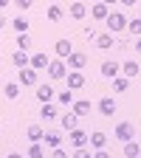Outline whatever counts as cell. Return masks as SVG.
Masks as SVG:
<instances>
[{
    "label": "cell",
    "mask_w": 141,
    "mask_h": 158,
    "mask_svg": "<svg viewBox=\"0 0 141 158\" xmlns=\"http://www.w3.org/2000/svg\"><path fill=\"white\" fill-rule=\"evenodd\" d=\"M113 138H118L122 144L135 141V127H133L130 122H118V124H116V130H113Z\"/></svg>",
    "instance_id": "6da1fadb"
},
{
    "label": "cell",
    "mask_w": 141,
    "mask_h": 158,
    "mask_svg": "<svg viewBox=\"0 0 141 158\" xmlns=\"http://www.w3.org/2000/svg\"><path fill=\"white\" fill-rule=\"evenodd\" d=\"M105 23H107L110 34H118V31H124V28H127V17H124L122 11H110Z\"/></svg>",
    "instance_id": "7a4b0ae2"
},
{
    "label": "cell",
    "mask_w": 141,
    "mask_h": 158,
    "mask_svg": "<svg viewBox=\"0 0 141 158\" xmlns=\"http://www.w3.org/2000/svg\"><path fill=\"white\" fill-rule=\"evenodd\" d=\"M37 79H39V73L34 71V68H23L17 73V85H23V88H34L37 85Z\"/></svg>",
    "instance_id": "3957f363"
},
{
    "label": "cell",
    "mask_w": 141,
    "mask_h": 158,
    "mask_svg": "<svg viewBox=\"0 0 141 158\" xmlns=\"http://www.w3.org/2000/svg\"><path fill=\"white\" fill-rule=\"evenodd\" d=\"M45 71H48L51 79H65V76H68V65L62 62V59H51V65H48Z\"/></svg>",
    "instance_id": "277c9868"
},
{
    "label": "cell",
    "mask_w": 141,
    "mask_h": 158,
    "mask_svg": "<svg viewBox=\"0 0 141 158\" xmlns=\"http://www.w3.org/2000/svg\"><path fill=\"white\" fill-rule=\"evenodd\" d=\"M48 65H51V56H48L45 51H37V54L31 56V65H28V68H34V71L39 73V71H45Z\"/></svg>",
    "instance_id": "5b68a950"
},
{
    "label": "cell",
    "mask_w": 141,
    "mask_h": 158,
    "mask_svg": "<svg viewBox=\"0 0 141 158\" xmlns=\"http://www.w3.org/2000/svg\"><path fill=\"white\" fill-rule=\"evenodd\" d=\"M68 90H79V88H85V73L82 71H68Z\"/></svg>",
    "instance_id": "8992f818"
},
{
    "label": "cell",
    "mask_w": 141,
    "mask_h": 158,
    "mask_svg": "<svg viewBox=\"0 0 141 158\" xmlns=\"http://www.w3.org/2000/svg\"><path fill=\"white\" fill-rule=\"evenodd\" d=\"M102 76H107V79L122 76V65H118V62H113V59H105V62H102Z\"/></svg>",
    "instance_id": "52a82bcc"
},
{
    "label": "cell",
    "mask_w": 141,
    "mask_h": 158,
    "mask_svg": "<svg viewBox=\"0 0 141 158\" xmlns=\"http://www.w3.org/2000/svg\"><path fill=\"white\" fill-rule=\"evenodd\" d=\"M68 65H71V71H82V68L88 65V54H82V51H73V54L68 56Z\"/></svg>",
    "instance_id": "ba28073f"
},
{
    "label": "cell",
    "mask_w": 141,
    "mask_h": 158,
    "mask_svg": "<svg viewBox=\"0 0 141 158\" xmlns=\"http://www.w3.org/2000/svg\"><path fill=\"white\" fill-rule=\"evenodd\" d=\"M88 141H90V135L85 133V130H71V144L76 147V150H82V147H88Z\"/></svg>",
    "instance_id": "9c48e42d"
},
{
    "label": "cell",
    "mask_w": 141,
    "mask_h": 158,
    "mask_svg": "<svg viewBox=\"0 0 141 158\" xmlns=\"http://www.w3.org/2000/svg\"><path fill=\"white\" fill-rule=\"evenodd\" d=\"M54 51H56V56H59V59H68V56L73 54V45H71V40H56Z\"/></svg>",
    "instance_id": "30bf717a"
},
{
    "label": "cell",
    "mask_w": 141,
    "mask_h": 158,
    "mask_svg": "<svg viewBox=\"0 0 141 158\" xmlns=\"http://www.w3.org/2000/svg\"><path fill=\"white\" fill-rule=\"evenodd\" d=\"M37 99H39L43 105H51V102H54V88H51V85H39V88H37Z\"/></svg>",
    "instance_id": "8fae6325"
},
{
    "label": "cell",
    "mask_w": 141,
    "mask_h": 158,
    "mask_svg": "<svg viewBox=\"0 0 141 158\" xmlns=\"http://www.w3.org/2000/svg\"><path fill=\"white\" fill-rule=\"evenodd\" d=\"M135 73H141V65H138V62H133V59L122 62V76H124V79H133Z\"/></svg>",
    "instance_id": "7c38bea8"
},
{
    "label": "cell",
    "mask_w": 141,
    "mask_h": 158,
    "mask_svg": "<svg viewBox=\"0 0 141 158\" xmlns=\"http://www.w3.org/2000/svg\"><path fill=\"white\" fill-rule=\"evenodd\" d=\"M11 62H14L20 71H23V68H28V65H31V56H28L26 51H14V54H11Z\"/></svg>",
    "instance_id": "4fadbf2b"
},
{
    "label": "cell",
    "mask_w": 141,
    "mask_h": 158,
    "mask_svg": "<svg viewBox=\"0 0 141 158\" xmlns=\"http://www.w3.org/2000/svg\"><path fill=\"white\" fill-rule=\"evenodd\" d=\"M26 135H28V141H31V144H39V141H43V135H45V130L39 127V124H31V127L26 130Z\"/></svg>",
    "instance_id": "5bb4252c"
},
{
    "label": "cell",
    "mask_w": 141,
    "mask_h": 158,
    "mask_svg": "<svg viewBox=\"0 0 141 158\" xmlns=\"http://www.w3.org/2000/svg\"><path fill=\"white\" fill-rule=\"evenodd\" d=\"M99 110H102V116H113L116 113V99L113 96H105L102 102H99Z\"/></svg>",
    "instance_id": "9a60e30c"
},
{
    "label": "cell",
    "mask_w": 141,
    "mask_h": 158,
    "mask_svg": "<svg viewBox=\"0 0 141 158\" xmlns=\"http://www.w3.org/2000/svg\"><path fill=\"white\" fill-rule=\"evenodd\" d=\"M88 144H90L93 150H105V144H107V135H105L102 130H96V133L90 135V141H88Z\"/></svg>",
    "instance_id": "2e32d148"
},
{
    "label": "cell",
    "mask_w": 141,
    "mask_h": 158,
    "mask_svg": "<svg viewBox=\"0 0 141 158\" xmlns=\"http://www.w3.org/2000/svg\"><path fill=\"white\" fill-rule=\"evenodd\" d=\"M90 14H93L96 20H107V14H110V6H107V3H93Z\"/></svg>",
    "instance_id": "e0dca14e"
},
{
    "label": "cell",
    "mask_w": 141,
    "mask_h": 158,
    "mask_svg": "<svg viewBox=\"0 0 141 158\" xmlns=\"http://www.w3.org/2000/svg\"><path fill=\"white\" fill-rule=\"evenodd\" d=\"M43 141H45L48 147H54V150H56V147H59V141H62V135H59L56 130H45V135H43Z\"/></svg>",
    "instance_id": "ac0fdd59"
},
{
    "label": "cell",
    "mask_w": 141,
    "mask_h": 158,
    "mask_svg": "<svg viewBox=\"0 0 141 158\" xmlns=\"http://www.w3.org/2000/svg\"><path fill=\"white\" fill-rule=\"evenodd\" d=\"M11 26H14V31H17V34H28V28H31V23H28L23 14L14 17V23H11Z\"/></svg>",
    "instance_id": "d6986e66"
},
{
    "label": "cell",
    "mask_w": 141,
    "mask_h": 158,
    "mask_svg": "<svg viewBox=\"0 0 141 158\" xmlns=\"http://www.w3.org/2000/svg\"><path fill=\"white\" fill-rule=\"evenodd\" d=\"M73 113H76V116H88V113H90V102H88V99L73 102Z\"/></svg>",
    "instance_id": "ffe728a7"
},
{
    "label": "cell",
    "mask_w": 141,
    "mask_h": 158,
    "mask_svg": "<svg viewBox=\"0 0 141 158\" xmlns=\"http://www.w3.org/2000/svg\"><path fill=\"white\" fill-rule=\"evenodd\" d=\"M59 122H62V130H76V113H65L62 118H59Z\"/></svg>",
    "instance_id": "44dd1931"
},
{
    "label": "cell",
    "mask_w": 141,
    "mask_h": 158,
    "mask_svg": "<svg viewBox=\"0 0 141 158\" xmlns=\"http://www.w3.org/2000/svg\"><path fill=\"white\" fill-rule=\"evenodd\" d=\"M124 155H127V158H138V155H141L138 141H127V144H124Z\"/></svg>",
    "instance_id": "7402d4cb"
},
{
    "label": "cell",
    "mask_w": 141,
    "mask_h": 158,
    "mask_svg": "<svg viewBox=\"0 0 141 158\" xmlns=\"http://www.w3.org/2000/svg\"><path fill=\"white\" fill-rule=\"evenodd\" d=\"M85 14H88V6H85V3H71V17L82 20Z\"/></svg>",
    "instance_id": "603a6c76"
},
{
    "label": "cell",
    "mask_w": 141,
    "mask_h": 158,
    "mask_svg": "<svg viewBox=\"0 0 141 158\" xmlns=\"http://www.w3.org/2000/svg\"><path fill=\"white\" fill-rule=\"evenodd\" d=\"M28 48H31V37L28 34H17V51H26L28 54Z\"/></svg>",
    "instance_id": "cb8c5ba5"
},
{
    "label": "cell",
    "mask_w": 141,
    "mask_h": 158,
    "mask_svg": "<svg viewBox=\"0 0 141 158\" xmlns=\"http://www.w3.org/2000/svg\"><path fill=\"white\" fill-rule=\"evenodd\" d=\"M96 45L102 48V51L113 48V34H102V37H96Z\"/></svg>",
    "instance_id": "d4e9b609"
},
{
    "label": "cell",
    "mask_w": 141,
    "mask_h": 158,
    "mask_svg": "<svg viewBox=\"0 0 141 158\" xmlns=\"http://www.w3.org/2000/svg\"><path fill=\"white\" fill-rule=\"evenodd\" d=\"M62 6H48V20H51V23H59V20H62Z\"/></svg>",
    "instance_id": "484cf974"
},
{
    "label": "cell",
    "mask_w": 141,
    "mask_h": 158,
    "mask_svg": "<svg viewBox=\"0 0 141 158\" xmlns=\"http://www.w3.org/2000/svg\"><path fill=\"white\" fill-rule=\"evenodd\" d=\"M127 31H130L133 37H141V17H135V20H127Z\"/></svg>",
    "instance_id": "4316f807"
},
{
    "label": "cell",
    "mask_w": 141,
    "mask_h": 158,
    "mask_svg": "<svg viewBox=\"0 0 141 158\" xmlns=\"http://www.w3.org/2000/svg\"><path fill=\"white\" fill-rule=\"evenodd\" d=\"M3 93H6V99H17V96H20V85H17V82H9V85L3 88Z\"/></svg>",
    "instance_id": "83f0119b"
},
{
    "label": "cell",
    "mask_w": 141,
    "mask_h": 158,
    "mask_svg": "<svg viewBox=\"0 0 141 158\" xmlns=\"http://www.w3.org/2000/svg\"><path fill=\"white\" fill-rule=\"evenodd\" d=\"M113 88H116L118 93H124V90L130 88V79H124V76H116V79H113Z\"/></svg>",
    "instance_id": "f1b7e54d"
},
{
    "label": "cell",
    "mask_w": 141,
    "mask_h": 158,
    "mask_svg": "<svg viewBox=\"0 0 141 158\" xmlns=\"http://www.w3.org/2000/svg\"><path fill=\"white\" fill-rule=\"evenodd\" d=\"M56 102H59V105H73V93H71V90H62V93L56 96Z\"/></svg>",
    "instance_id": "f546056e"
},
{
    "label": "cell",
    "mask_w": 141,
    "mask_h": 158,
    "mask_svg": "<svg viewBox=\"0 0 141 158\" xmlns=\"http://www.w3.org/2000/svg\"><path fill=\"white\" fill-rule=\"evenodd\" d=\"M28 158H45L43 147H39V144H31V147H28Z\"/></svg>",
    "instance_id": "4dcf8cb0"
},
{
    "label": "cell",
    "mask_w": 141,
    "mask_h": 158,
    "mask_svg": "<svg viewBox=\"0 0 141 158\" xmlns=\"http://www.w3.org/2000/svg\"><path fill=\"white\" fill-rule=\"evenodd\" d=\"M43 118H56V107L54 105H43V113H39Z\"/></svg>",
    "instance_id": "1f68e13d"
},
{
    "label": "cell",
    "mask_w": 141,
    "mask_h": 158,
    "mask_svg": "<svg viewBox=\"0 0 141 158\" xmlns=\"http://www.w3.org/2000/svg\"><path fill=\"white\" fill-rule=\"evenodd\" d=\"M90 155H93V152H90L88 147H82V150H76V152H73V158H90Z\"/></svg>",
    "instance_id": "d6a6232c"
},
{
    "label": "cell",
    "mask_w": 141,
    "mask_h": 158,
    "mask_svg": "<svg viewBox=\"0 0 141 158\" xmlns=\"http://www.w3.org/2000/svg\"><path fill=\"white\" fill-rule=\"evenodd\" d=\"M14 3L20 6V11H28V9L34 6V3H31V0H14Z\"/></svg>",
    "instance_id": "836d02e7"
},
{
    "label": "cell",
    "mask_w": 141,
    "mask_h": 158,
    "mask_svg": "<svg viewBox=\"0 0 141 158\" xmlns=\"http://www.w3.org/2000/svg\"><path fill=\"white\" fill-rule=\"evenodd\" d=\"M51 158H68V152H65V150H62V147H56V150H54V155H51Z\"/></svg>",
    "instance_id": "e575fe53"
},
{
    "label": "cell",
    "mask_w": 141,
    "mask_h": 158,
    "mask_svg": "<svg viewBox=\"0 0 141 158\" xmlns=\"http://www.w3.org/2000/svg\"><path fill=\"white\" fill-rule=\"evenodd\" d=\"M90 158H110V155H107V152H105V150H96V152H93V155H90Z\"/></svg>",
    "instance_id": "d590c367"
},
{
    "label": "cell",
    "mask_w": 141,
    "mask_h": 158,
    "mask_svg": "<svg viewBox=\"0 0 141 158\" xmlns=\"http://www.w3.org/2000/svg\"><path fill=\"white\" fill-rule=\"evenodd\" d=\"M85 37H88V40H96V31H93V28L88 26V28H85Z\"/></svg>",
    "instance_id": "8d00e7d4"
},
{
    "label": "cell",
    "mask_w": 141,
    "mask_h": 158,
    "mask_svg": "<svg viewBox=\"0 0 141 158\" xmlns=\"http://www.w3.org/2000/svg\"><path fill=\"white\" fill-rule=\"evenodd\" d=\"M9 3H14V0H0V11H3V9H6Z\"/></svg>",
    "instance_id": "74e56055"
},
{
    "label": "cell",
    "mask_w": 141,
    "mask_h": 158,
    "mask_svg": "<svg viewBox=\"0 0 141 158\" xmlns=\"http://www.w3.org/2000/svg\"><path fill=\"white\" fill-rule=\"evenodd\" d=\"M6 158H23V155H20V152H9Z\"/></svg>",
    "instance_id": "f35d334b"
},
{
    "label": "cell",
    "mask_w": 141,
    "mask_h": 158,
    "mask_svg": "<svg viewBox=\"0 0 141 158\" xmlns=\"http://www.w3.org/2000/svg\"><path fill=\"white\" fill-rule=\"evenodd\" d=\"M135 48H138V54H141V37H138V40H135Z\"/></svg>",
    "instance_id": "ab89813d"
},
{
    "label": "cell",
    "mask_w": 141,
    "mask_h": 158,
    "mask_svg": "<svg viewBox=\"0 0 141 158\" xmlns=\"http://www.w3.org/2000/svg\"><path fill=\"white\" fill-rule=\"evenodd\" d=\"M3 26H6V17H3V14H0V28H3Z\"/></svg>",
    "instance_id": "60d3db41"
},
{
    "label": "cell",
    "mask_w": 141,
    "mask_h": 158,
    "mask_svg": "<svg viewBox=\"0 0 141 158\" xmlns=\"http://www.w3.org/2000/svg\"><path fill=\"white\" fill-rule=\"evenodd\" d=\"M138 147H141V138H138Z\"/></svg>",
    "instance_id": "b9f144b4"
},
{
    "label": "cell",
    "mask_w": 141,
    "mask_h": 158,
    "mask_svg": "<svg viewBox=\"0 0 141 158\" xmlns=\"http://www.w3.org/2000/svg\"><path fill=\"white\" fill-rule=\"evenodd\" d=\"M0 133H3V127H0Z\"/></svg>",
    "instance_id": "7bdbcfd3"
},
{
    "label": "cell",
    "mask_w": 141,
    "mask_h": 158,
    "mask_svg": "<svg viewBox=\"0 0 141 158\" xmlns=\"http://www.w3.org/2000/svg\"><path fill=\"white\" fill-rule=\"evenodd\" d=\"M138 158H141V155H138Z\"/></svg>",
    "instance_id": "ee69618b"
}]
</instances>
